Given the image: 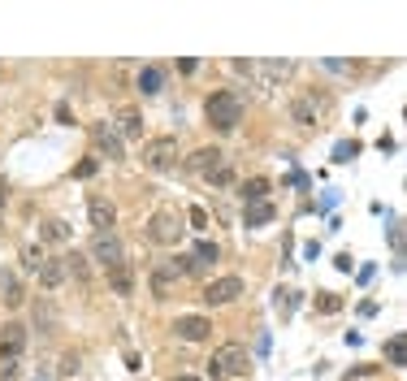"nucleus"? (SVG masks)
<instances>
[{
    "instance_id": "1",
    "label": "nucleus",
    "mask_w": 407,
    "mask_h": 381,
    "mask_svg": "<svg viewBox=\"0 0 407 381\" xmlns=\"http://www.w3.org/2000/svg\"><path fill=\"white\" fill-rule=\"evenodd\" d=\"M247 373H251V355H247V347L225 342V347L213 351V360H208V377H213V381H243Z\"/></svg>"
},
{
    "instance_id": "2",
    "label": "nucleus",
    "mask_w": 407,
    "mask_h": 381,
    "mask_svg": "<svg viewBox=\"0 0 407 381\" xmlns=\"http://www.w3.org/2000/svg\"><path fill=\"white\" fill-rule=\"evenodd\" d=\"M204 117H208L213 131L230 135V131H239V121H243V100L234 91H213L208 100H204Z\"/></svg>"
},
{
    "instance_id": "3",
    "label": "nucleus",
    "mask_w": 407,
    "mask_h": 381,
    "mask_svg": "<svg viewBox=\"0 0 407 381\" xmlns=\"http://www.w3.org/2000/svg\"><path fill=\"white\" fill-rule=\"evenodd\" d=\"M182 230H187V225L178 221V213H169V208L147 217V239L156 247H178V243H182Z\"/></svg>"
},
{
    "instance_id": "4",
    "label": "nucleus",
    "mask_w": 407,
    "mask_h": 381,
    "mask_svg": "<svg viewBox=\"0 0 407 381\" xmlns=\"http://www.w3.org/2000/svg\"><path fill=\"white\" fill-rule=\"evenodd\" d=\"M143 165L147 169H173L178 165V139L173 135H156L143 143Z\"/></svg>"
},
{
    "instance_id": "5",
    "label": "nucleus",
    "mask_w": 407,
    "mask_h": 381,
    "mask_svg": "<svg viewBox=\"0 0 407 381\" xmlns=\"http://www.w3.org/2000/svg\"><path fill=\"white\" fill-rule=\"evenodd\" d=\"M239 295H243V277H234V273L230 277H213V282L199 290V299L208 303V308H225V303H234Z\"/></svg>"
},
{
    "instance_id": "6",
    "label": "nucleus",
    "mask_w": 407,
    "mask_h": 381,
    "mask_svg": "<svg viewBox=\"0 0 407 381\" xmlns=\"http://www.w3.org/2000/svg\"><path fill=\"white\" fill-rule=\"evenodd\" d=\"M91 260L105 265V273H109L113 265H121V260H126L121 239H117V234H95V239H91Z\"/></svg>"
},
{
    "instance_id": "7",
    "label": "nucleus",
    "mask_w": 407,
    "mask_h": 381,
    "mask_svg": "<svg viewBox=\"0 0 407 381\" xmlns=\"http://www.w3.org/2000/svg\"><path fill=\"white\" fill-rule=\"evenodd\" d=\"M173 334L182 338V342H208L213 338V321L208 316H195V312L191 316H178L173 321Z\"/></svg>"
},
{
    "instance_id": "8",
    "label": "nucleus",
    "mask_w": 407,
    "mask_h": 381,
    "mask_svg": "<svg viewBox=\"0 0 407 381\" xmlns=\"http://www.w3.org/2000/svg\"><path fill=\"white\" fill-rule=\"evenodd\" d=\"M87 217H91V225H95V234H113V225H117V208H113V199L91 195V199H87Z\"/></svg>"
},
{
    "instance_id": "9",
    "label": "nucleus",
    "mask_w": 407,
    "mask_h": 381,
    "mask_svg": "<svg viewBox=\"0 0 407 381\" xmlns=\"http://www.w3.org/2000/svg\"><path fill=\"white\" fill-rule=\"evenodd\" d=\"M91 139H95V147H100V156H109V161H121L126 156V147H121V135L113 131V126H91Z\"/></svg>"
},
{
    "instance_id": "10",
    "label": "nucleus",
    "mask_w": 407,
    "mask_h": 381,
    "mask_svg": "<svg viewBox=\"0 0 407 381\" xmlns=\"http://www.w3.org/2000/svg\"><path fill=\"white\" fill-rule=\"evenodd\" d=\"M147 286H152V295H156V299H169V295H173V286H178V269H173V260H165V265L152 269Z\"/></svg>"
},
{
    "instance_id": "11",
    "label": "nucleus",
    "mask_w": 407,
    "mask_h": 381,
    "mask_svg": "<svg viewBox=\"0 0 407 381\" xmlns=\"http://www.w3.org/2000/svg\"><path fill=\"white\" fill-rule=\"evenodd\" d=\"M221 161H225V152H221V147H199V152H191V156H187V169H195V173L208 178V173L221 169Z\"/></svg>"
},
{
    "instance_id": "12",
    "label": "nucleus",
    "mask_w": 407,
    "mask_h": 381,
    "mask_svg": "<svg viewBox=\"0 0 407 381\" xmlns=\"http://www.w3.org/2000/svg\"><path fill=\"white\" fill-rule=\"evenodd\" d=\"M109 286H113V295H121V299L135 295V269H131V260H121V265L109 269Z\"/></svg>"
},
{
    "instance_id": "13",
    "label": "nucleus",
    "mask_w": 407,
    "mask_h": 381,
    "mask_svg": "<svg viewBox=\"0 0 407 381\" xmlns=\"http://www.w3.org/2000/svg\"><path fill=\"white\" fill-rule=\"evenodd\" d=\"M65 282V260L61 256H44V265H39V286L44 290H57Z\"/></svg>"
},
{
    "instance_id": "14",
    "label": "nucleus",
    "mask_w": 407,
    "mask_h": 381,
    "mask_svg": "<svg viewBox=\"0 0 407 381\" xmlns=\"http://www.w3.org/2000/svg\"><path fill=\"white\" fill-rule=\"evenodd\" d=\"M291 117H295L299 126H316V117H321V100H316V95H299L295 105H291Z\"/></svg>"
},
{
    "instance_id": "15",
    "label": "nucleus",
    "mask_w": 407,
    "mask_h": 381,
    "mask_svg": "<svg viewBox=\"0 0 407 381\" xmlns=\"http://www.w3.org/2000/svg\"><path fill=\"white\" fill-rule=\"evenodd\" d=\"M61 260H65V277H74L79 286H87V282H91V265H87L83 251H65Z\"/></svg>"
},
{
    "instance_id": "16",
    "label": "nucleus",
    "mask_w": 407,
    "mask_h": 381,
    "mask_svg": "<svg viewBox=\"0 0 407 381\" xmlns=\"http://www.w3.org/2000/svg\"><path fill=\"white\" fill-rule=\"evenodd\" d=\"M0 351H9V355H22V351H27V325L9 321L5 334H0Z\"/></svg>"
},
{
    "instance_id": "17",
    "label": "nucleus",
    "mask_w": 407,
    "mask_h": 381,
    "mask_svg": "<svg viewBox=\"0 0 407 381\" xmlns=\"http://www.w3.org/2000/svg\"><path fill=\"white\" fill-rule=\"evenodd\" d=\"M135 83H139V91H143V95H156V91L165 87V69H156V65H143Z\"/></svg>"
},
{
    "instance_id": "18",
    "label": "nucleus",
    "mask_w": 407,
    "mask_h": 381,
    "mask_svg": "<svg viewBox=\"0 0 407 381\" xmlns=\"http://www.w3.org/2000/svg\"><path fill=\"white\" fill-rule=\"evenodd\" d=\"M269 221H273V204H269V199L243 208V225H251V230H256V225H269Z\"/></svg>"
},
{
    "instance_id": "19",
    "label": "nucleus",
    "mask_w": 407,
    "mask_h": 381,
    "mask_svg": "<svg viewBox=\"0 0 407 381\" xmlns=\"http://www.w3.org/2000/svg\"><path fill=\"white\" fill-rule=\"evenodd\" d=\"M39 239H44V243H69V225H65L61 217H48V221L39 225Z\"/></svg>"
},
{
    "instance_id": "20",
    "label": "nucleus",
    "mask_w": 407,
    "mask_h": 381,
    "mask_svg": "<svg viewBox=\"0 0 407 381\" xmlns=\"http://www.w3.org/2000/svg\"><path fill=\"white\" fill-rule=\"evenodd\" d=\"M117 135H126V139H139V135H143V117H139L135 109H126V113L117 117Z\"/></svg>"
},
{
    "instance_id": "21",
    "label": "nucleus",
    "mask_w": 407,
    "mask_h": 381,
    "mask_svg": "<svg viewBox=\"0 0 407 381\" xmlns=\"http://www.w3.org/2000/svg\"><path fill=\"white\" fill-rule=\"evenodd\" d=\"M256 69H260V87H273L277 79H286L291 61H265V65H256Z\"/></svg>"
},
{
    "instance_id": "22",
    "label": "nucleus",
    "mask_w": 407,
    "mask_h": 381,
    "mask_svg": "<svg viewBox=\"0 0 407 381\" xmlns=\"http://www.w3.org/2000/svg\"><path fill=\"white\" fill-rule=\"evenodd\" d=\"M35 325H39V334H53V329H57V312H53V303H48V299L35 303Z\"/></svg>"
},
{
    "instance_id": "23",
    "label": "nucleus",
    "mask_w": 407,
    "mask_h": 381,
    "mask_svg": "<svg viewBox=\"0 0 407 381\" xmlns=\"http://www.w3.org/2000/svg\"><path fill=\"white\" fill-rule=\"evenodd\" d=\"M265 195H269V178H247V182H243V199H247V204H260Z\"/></svg>"
},
{
    "instance_id": "24",
    "label": "nucleus",
    "mask_w": 407,
    "mask_h": 381,
    "mask_svg": "<svg viewBox=\"0 0 407 381\" xmlns=\"http://www.w3.org/2000/svg\"><path fill=\"white\" fill-rule=\"evenodd\" d=\"M0 295H5L9 308H22V299H27V295H22V282H18V277H0Z\"/></svg>"
},
{
    "instance_id": "25",
    "label": "nucleus",
    "mask_w": 407,
    "mask_h": 381,
    "mask_svg": "<svg viewBox=\"0 0 407 381\" xmlns=\"http://www.w3.org/2000/svg\"><path fill=\"white\" fill-rule=\"evenodd\" d=\"M18 373H22V355L0 351V381H18Z\"/></svg>"
},
{
    "instance_id": "26",
    "label": "nucleus",
    "mask_w": 407,
    "mask_h": 381,
    "mask_svg": "<svg viewBox=\"0 0 407 381\" xmlns=\"http://www.w3.org/2000/svg\"><path fill=\"white\" fill-rule=\"evenodd\" d=\"M316 312H321V316H334V312H342V299H338L334 290H321V295H316Z\"/></svg>"
},
{
    "instance_id": "27",
    "label": "nucleus",
    "mask_w": 407,
    "mask_h": 381,
    "mask_svg": "<svg viewBox=\"0 0 407 381\" xmlns=\"http://www.w3.org/2000/svg\"><path fill=\"white\" fill-rule=\"evenodd\" d=\"M386 360H390L394 368H403V360H407V342H403V334H394V338L386 342Z\"/></svg>"
},
{
    "instance_id": "28",
    "label": "nucleus",
    "mask_w": 407,
    "mask_h": 381,
    "mask_svg": "<svg viewBox=\"0 0 407 381\" xmlns=\"http://www.w3.org/2000/svg\"><path fill=\"white\" fill-rule=\"evenodd\" d=\"M191 256H195V260H199L204 269H208V265H213V260L221 256V251H217V243H208V239H204V243H195V251H191Z\"/></svg>"
},
{
    "instance_id": "29",
    "label": "nucleus",
    "mask_w": 407,
    "mask_h": 381,
    "mask_svg": "<svg viewBox=\"0 0 407 381\" xmlns=\"http://www.w3.org/2000/svg\"><path fill=\"white\" fill-rule=\"evenodd\" d=\"M79 368H83V355H79V351H65V355H61V377H74Z\"/></svg>"
},
{
    "instance_id": "30",
    "label": "nucleus",
    "mask_w": 407,
    "mask_h": 381,
    "mask_svg": "<svg viewBox=\"0 0 407 381\" xmlns=\"http://www.w3.org/2000/svg\"><path fill=\"white\" fill-rule=\"evenodd\" d=\"M273 308L282 312V316H291V312H295V290H277V299H273Z\"/></svg>"
},
{
    "instance_id": "31",
    "label": "nucleus",
    "mask_w": 407,
    "mask_h": 381,
    "mask_svg": "<svg viewBox=\"0 0 407 381\" xmlns=\"http://www.w3.org/2000/svg\"><path fill=\"white\" fill-rule=\"evenodd\" d=\"M351 156H360V143H355V139H351V143H338V147H334V161H338V165H347Z\"/></svg>"
},
{
    "instance_id": "32",
    "label": "nucleus",
    "mask_w": 407,
    "mask_h": 381,
    "mask_svg": "<svg viewBox=\"0 0 407 381\" xmlns=\"http://www.w3.org/2000/svg\"><path fill=\"white\" fill-rule=\"evenodd\" d=\"M22 265H27L31 273H39V265H44V247H27V251H22Z\"/></svg>"
},
{
    "instance_id": "33",
    "label": "nucleus",
    "mask_w": 407,
    "mask_h": 381,
    "mask_svg": "<svg viewBox=\"0 0 407 381\" xmlns=\"http://www.w3.org/2000/svg\"><path fill=\"white\" fill-rule=\"evenodd\" d=\"M208 182H213V187H230V182H234V173H230V169L221 165L217 173H208Z\"/></svg>"
},
{
    "instance_id": "34",
    "label": "nucleus",
    "mask_w": 407,
    "mask_h": 381,
    "mask_svg": "<svg viewBox=\"0 0 407 381\" xmlns=\"http://www.w3.org/2000/svg\"><path fill=\"white\" fill-rule=\"evenodd\" d=\"M187 217H191V230H204V225H208V213H204L199 204H195V208H191Z\"/></svg>"
},
{
    "instance_id": "35",
    "label": "nucleus",
    "mask_w": 407,
    "mask_h": 381,
    "mask_svg": "<svg viewBox=\"0 0 407 381\" xmlns=\"http://www.w3.org/2000/svg\"><path fill=\"white\" fill-rule=\"evenodd\" d=\"M325 69H334V74H347V69H355L351 61H325Z\"/></svg>"
},
{
    "instance_id": "36",
    "label": "nucleus",
    "mask_w": 407,
    "mask_h": 381,
    "mask_svg": "<svg viewBox=\"0 0 407 381\" xmlns=\"http://www.w3.org/2000/svg\"><path fill=\"white\" fill-rule=\"evenodd\" d=\"M390 243H394V251H403V230L399 225H390Z\"/></svg>"
},
{
    "instance_id": "37",
    "label": "nucleus",
    "mask_w": 407,
    "mask_h": 381,
    "mask_svg": "<svg viewBox=\"0 0 407 381\" xmlns=\"http://www.w3.org/2000/svg\"><path fill=\"white\" fill-rule=\"evenodd\" d=\"M74 173H79V178H91V173H95V161H83V165L74 169Z\"/></svg>"
},
{
    "instance_id": "38",
    "label": "nucleus",
    "mask_w": 407,
    "mask_h": 381,
    "mask_svg": "<svg viewBox=\"0 0 407 381\" xmlns=\"http://www.w3.org/2000/svg\"><path fill=\"white\" fill-rule=\"evenodd\" d=\"M173 381H204V377H191V373H182V377H173Z\"/></svg>"
},
{
    "instance_id": "39",
    "label": "nucleus",
    "mask_w": 407,
    "mask_h": 381,
    "mask_svg": "<svg viewBox=\"0 0 407 381\" xmlns=\"http://www.w3.org/2000/svg\"><path fill=\"white\" fill-rule=\"evenodd\" d=\"M35 381H48V377H35Z\"/></svg>"
}]
</instances>
